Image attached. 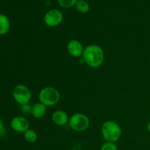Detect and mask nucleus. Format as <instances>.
I'll return each instance as SVG.
<instances>
[{
    "instance_id": "obj_1",
    "label": "nucleus",
    "mask_w": 150,
    "mask_h": 150,
    "mask_svg": "<svg viewBox=\"0 0 150 150\" xmlns=\"http://www.w3.org/2000/svg\"><path fill=\"white\" fill-rule=\"evenodd\" d=\"M82 59L85 64L92 68L100 67L105 59V53L100 45H89L83 50Z\"/></svg>"
},
{
    "instance_id": "obj_2",
    "label": "nucleus",
    "mask_w": 150,
    "mask_h": 150,
    "mask_svg": "<svg viewBox=\"0 0 150 150\" xmlns=\"http://www.w3.org/2000/svg\"><path fill=\"white\" fill-rule=\"evenodd\" d=\"M101 133L105 142L115 143L121 137L122 129L116 122L109 120L103 124Z\"/></svg>"
},
{
    "instance_id": "obj_3",
    "label": "nucleus",
    "mask_w": 150,
    "mask_h": 150,
    "mask_svg": "<svg viewBox=\"0 0 150 150\" xmlns=\"http://www.w3.org/2000/svg\"><path fill=\"white\" fill-rule=\"evenodd\" d=\"M39 102L45 106H53L58 103L60 100V93L56 88L46 86L42 89L38 95Z\"/></svg>"
},
{
    "instance_id": "obj_4",
    "label": "nucleus",
    "mask_w": 150,
    "mask_h": 150,
    "mask_svg": "<svg viewBox=\"0 0 150 150\" xmlns=\"http://www.w3.org/2000/svg\"><path fill=\"white\" fill-rule=\"evenodd\" d=\"M89 123L90 122L87 116L81 113H76L70 117L68 124L72 130L81 132L87 130Z\"/></svg>"
},
{
    "instance_id": "obj_5",
    "label": "nucleus",
    "mask_w": 150,
    "mask_h": 150,
    "mask_svg": "<svg viewBox=\"0 0 150 150\" xmlns=\"http://www.w3.org/2000/svg\"><path fill=\"white\" fill-rule=\"evenodd\" d=\"M13 97L15 101L21 105L29 103L32 93L27 86L23 84H18L16 86L13 91Z\"/></svg>"
},
{
    "instance_id": "obj_6",
    "label": "nucleus",
    "mask_w": 150,
    "mask_h": 150,
    "mask_svg": "<svg viewBox=\"0 0 150 150\" xmlns=\"http://www.w3.org/2000/svg\"><path fill=\"white\" fill-rule=\"evenodd\" d=\"M43 20L46 26L49 27H55L62 22L63 14L60 10L52 9L45 13Z\"/></svg>"
},
{
    "instance_id": "obj_7",
    "label": "nucleus",
    "mask_w": 150,
    "mask_h": 150,
    "mask_svg": "<svg viewBox=\"0 0 150 150\" xmlns=\"http://www.w3.org/2000/svg\"><path fill=\"white\" fill-rule=\"evenodd\" d=\"M12 129L18 133H25L29 129V122L25 117H15L10 122Z\"/></svg>"
},
{
    "instance_id": "obj_8",
    "label": "nucleus",
    "mask_w": 150,
    "mask_h": 150,
    "mask_svg": "<svg viewBox=\"0 0 150 150\" xmlns=\"http://www.w3.org/2000/svg\"><path fill=\"white\" fill-rule=\"evenodd\" d=\"M67 49L72 57L79 58L82 57L84 48L80 41L77 40H71L67 43Z\"/></svg>"
},
{
    "instance_id": "obj_9",
    "label": "nucleus",
    "mask_w": 150,
    "mask_h": 150,
    "mask_svg": "<svg viewBox=\"0 0 150 150\" xmlns=\"http://www.w3.org/2000/svg\"><path fill=\"white\" fill-rule=\"evenodd\" d=\"M51 119H52L53 122L58 126L65 125L67 123H69V120H70L67 113L62 110H57L54 111L53 113Z\"/></svg>"
},
{
    "instance_id": "obj_10",
    "label": "nucleus",
    "mask_w": 150,
    "mask_h": 150,
    "mask_svg": "<svg viewBox=\"0 0 150 150\" xmlns=\"http://www.w3.org/2000/svg\"><path fill=\"white\" fill-rule=\"evenodd\" d=\"M47 111V107L41 103H37L32 105V115L35 118L40 119L45 115Z\"/></svg>"
},
{
    "instance_id": "obj_11",
    "label": "nucleus",
    "mask_w": 150,
    "mask_h": 150,
    "mask_svg": "<svg viewBox=\"0 0 150 150\" xmlns=\"http://www.w3.org/2000/svg\"><path fill=\"white\" fill-rule=\"evenodd\" d=\"M10 23L8 17L4 14H0V35H4L8 32Z\"/></svg>"
},
{
    "instance_id": "obj_12",
    "label": "nucleus",
    "mask_w": 150,
    "mask_h": 150,
    "mask_svg": "<svg viewBox=\"0 0 150 150\" xmlns=\"http://www.w3.org/2000/svg\"><path fill=\"white\" fill-rule=\"evenodd\" d=\"M76 9L78 12L81 13H86L89 12L90 7L87 1L85 0H78L77 3L76 4Z\"/></svg>"
},
{
    "instance_id": "obj_13",
    "label": "nucleus",
    "mask_w": 150,
    "mask_h": 150,
    "mask_svg": "<svg viewBox=\"0 0 150 150\" xmlns=\"http://www.w3.org/2000/svg\"><path fill=\"white\" fill-rule=\"evenodd\" d=\"M24 139L28 143H35L38 140V134L35 130L29 129L25 133H23Z\"/></svg>"
},
{
    "instance_id": "obj_14",
    "label": "nucleus",
    "mask_w": 150,
    "mask_h": 150,
    "mask_svg": "<svg viewBox=\"0 0 150 150\" xmlns=\"http://www.w3.org/2000/svg\"><path fill=\"white\" fill-rule=\"evenodd\" d=\"M59 4L64 8H70L76 5L78 0H57Z\"/></svg>"
},
{
    "instance_id": "obj_15",
    "label": "nucleus",
    "mask_w": 150,
    "mask_h": 150,
    "mask_svg": "<svg viewBox=\"0 0 150 150\" xmlns=\"http://www.w3.org/2000/svg\"><path fill=\"white\" fill-rule=\"evenodd\" d=\"M100 150H118V147L115 144V143L105 142V143H104L101 146Z\"/></svg>"
},
{
    "instance_id": "obj_16",
    "label": "nucleus",
    "mask_w": 150,
    "mask_h": 150,
    "mask_svg": "<svg viewBox=\"0 0 150 150\" xmlns=\"http://www.w3.org/2000/svg\"><path fill=\"white\" fill-rule=\"evenodd\" d=\"M32 106L29 103L21 105V111L23 114H32Z\"/></svg>"
},
{
    "instance_id": "obj_17",
    "label": "nucleus",
    "mask_w": 150,
    "mask_h": 150,
    "mask_svg": "<svg viewBox=\"0 0 150 150\" xmlns=\"http://www.w3.org/2000/svg\"><path fill=\"white\" fill-rule=\"evenodd\" d=\"M4 131H5V130H4V125H3L2 121H1V120L0 119V134H4Z\"/></svg>"
},
{
    "instance_id": "obj_18",
    "label": "nucleus",
    "mask_w": 150,
    "mask_h": 150,
    "mask_svg": "<svg viewBox=\"0 0 150 150\" xmlns=\"http://www.w3.org/2000/svg\"><path fill=\"white\" fill-rule=\"evenodd\" d=\"M146 129H147L148 131H149L150 133V120L149 122H148L147 125H146Z\"/></svg>"
},
{
    "instance_id": "obj_19",
    "label": "nucleus",
    "mask_w": 150,
    "mask_h": 150,
    "mask_svg": "<svg viewBox=\"0 0 150 150\" xmlns=\"http://www.w3.org/2000/svg\"><path fill=\"white\" fill-rule=\"evenodd\" d=\"M85 1H88V0H85Z\"/></svg>"
}]
</instances>
